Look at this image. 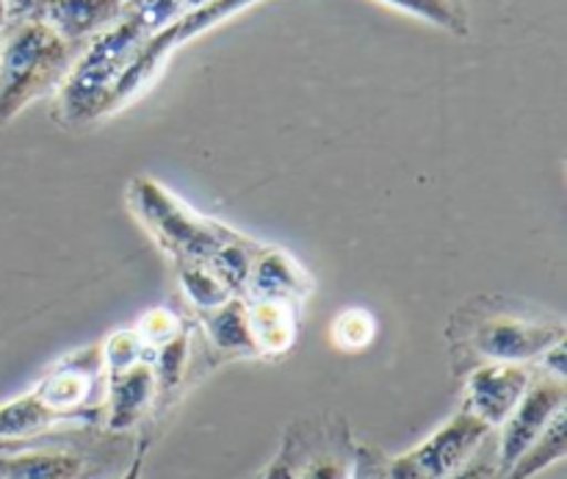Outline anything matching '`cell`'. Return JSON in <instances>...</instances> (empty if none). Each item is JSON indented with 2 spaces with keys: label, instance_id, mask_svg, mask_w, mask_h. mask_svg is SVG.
<instances>
[{
  "label": "cell",
  "instance_id": "obj_1",
  "mask_svg": "<svg viewBox=\"0 0 567 479\" xmlns=\"http://www.w3.org/2000/svg\"><path fill=\"white\" fill-rule=\"evenodd\" d=\"M452 336L482 364H520L535 366L543 353L565 342L567 327L563 319H548L546 314L529 310L526 305L487 303L474 299L452 316Z\"/></svg>",
  "mask_w": 567,
  "mask_h": 479
},
{
  "label": "cell",
  "instance_id": "obj_2",
  "mask_svg": "<svg viewBox=\"0 0 567 479\" xmlns=\"http://www.w3.org/2000/svg\"><path fill=\"white\" fill-rule=\"evenodd\" d=\"M147 39V33L125 14L94 33L59 86L61 120L66 125H89L109 116L111 94Z\"/></svg>",
  "mask_w": 567,
  "mask_h": 479
},
{
  "label": "cell",
  "instance_id": "obj_3",
  "mask_svg": "<svg viewBox=\"0 0 567 479\" xmlns=\"http://www.w3.org/2000/svg\"><path fill=\"white\" fill-rule=\"evenodd\" d=\"M127 205L153 242L169 255L172 264H205L216 249L244 236L221 222L197 214L153 177H133L127 186Z\"/></svg>",
  "mask_w": 567,
  "mask_h": 479
},
{
  "label": "cell",
  "instance_id": "obj_4",
  "mask_svg": "<svg viewBox=\"0 0 567 479\" xmlns=\"http://www.w3.org/2000/svg\"><path fill=\"white\" fill-rule=\"evenodd\" d=\"M72 67V44L44 20H22L0 50V125L31 100L59 89Z\"/></svg>",
  "mask_w": 567,
  "mask_h": 479
},
{
  "label": "cell",
  "instance_id": "obj_5",
  "mask_svg": "<svg viewBox=\"0 0 567 479\" xmlns=\"http://www.w3.org/2000/svg\"><path fill=\"white\" fill-rule=\"evenodd\" d=\"M252 3H258V0H208V3L186 11V14L177 17L175 22H169V26L161 28L158 33H153V37L138 48L136 59L131 61L125 75H122L120 83H116L109 103V116L125 109L133 98H138V94L155 81L161 67L166 64V59H169L181 44L192 42V39L199 37V33L210 31L214 26L225 22L227 17L249 9Z\"/></svg>",
  "mask_w": 567,
  "mask_h": 479
},
{
  "label": "cell",
  "instance_id": "obj_6",
  "mask_svg": "<svg viewBox=\"0 0 567 479\" xmlns=\"http://www.w3.org/2000/svg\"><path fill=\"white\" fill-rule=\"evenodd\" d=\"M487 436H493L491 427L468 408H460L419 447L388 460V479H449Z\"/></svg>",
  "mask_w": 567,
  "mask_h": 479
},
{
  "label": "cell",
  "instance_id": "obj_7",
  "mask_svg": "<svg viewBox=\"0 0 567 479\" xmlns=\"http://www.w3.org/2000/svg\"><path fill=\"white\" fill-rule=\"evenodd\" d=\"M563 408H567L565 380L535 371V380L526 388L520 402L515 405V410L507 416V421L493 432V436H496V458L502 475L518 460V455L546 430L548 421H551Z\"/></svg>",
  "mask_w": 567,
  "mask_h": 479
},
{
  "label": "cell",
  "instance_id": "obj_8",
  "mask_svg": "<svg viewBox=\"0 0 567 479\" xmlns=\"http://www.w3.org/2000/svg\"><path fill=\"white\" fill-rule=\"evenodd\" d=\"M535 380V369L520 364H482L465 383V402L476 419L485 421L493 432L507 421L515 405Z\"/></svg>",
  "mask_w": 567,
  "mask_h": 479
},
{
  "label": "cell",
  "instance_id": "obj_9",
  "mask_svg": "<svg viewBox=\"0 0 567 479\" xmlns=\"http://www.w3.org/2000/svg\"><path fill=\"white\" fill-rule=\"evenodd\" d=\"M313 288V277L291 253L264 244L249 266L244 299H286L302 305Z\"/></svg>",
  "mask_w": 567,
  "mask_h": 479
},
{
  "label": "cell",
  "instance_id": "obj_10",
  "mask_svg": "<svg viewBox=\"0 0 567 479\" xmlns=\"http://www.w3.org/2000/svg\"><path fill=\"white\" fill-rule=\"evenodd\" d=\"M155 405L153 360L105 377V430L125 432L136 427Z\"/></svg>",
  "mask_w": 567,
  "mask_h": 479
},
{
  "label": "cell",
  "instance_id": "obj_11",
  "mask_svg": "<svg viewBox=\"0 0 567 479\" xmlns=\"http://www.w3.org/2000/svg\"><path fill=\"white\" fill-rule=\"evenodd\" d=\"M247 316L258 358H282L297 347L299 305L286 299H247Z\"/></svg>",
  "mask_w": 567,
  "mask_h": 479
},
{
  "label": "cell",
  "instance_id": "obj_12",
  "mask_svg": "<svg viewBox=\"0 0 567 479\" xmlns=\"http://www.w3.org/2000/svg\"><path fill=\"white\" fill-rule=\"evenodd\" d=\"M125 9V0H48L39 20L48 22L64 42L78 44L109 28Z\"/></svg>",
  "mask_w": 567,
  "mask_h": 479
},
{
  "label": "cell",
  "instance_id": "obj_13",
  "mask_svg": "<svg viewBox=\"0 0 567 479\" xmlns=\"http://www.w3.org/2000/svg\"><path fill=\"white\" fill-rule=\"evenodd\" d=\"M199 319H203L205 333H208L210 344L219 355H225V358H258L244 297L227 299L219 308L199 314Z\"/></svg>",
  "mask_w": 567,
  "mask_h": 479
},
{
  "label": "cell",
  "instance_id": "obj_14",
  "mask_svg": "<svg viewBox=\"0 0 567 479\" xmlns=\"http://www.w3.org/2000/svg\"><path fill=\"white\" fill-rule=\"evenodd\" d=\"M64 425H75V421L50 408L33 388L22 397L0 405V441H28V438H37Z\"/></svg>",
  "mask_w": 567,
  "mask_h": 479
},
{
  "label": "cell",
  "instance_id": "obj_15",
  "mask_svg": "<svg viewBox=\"0 0 567 479\" xmlns=\"http://www.w3.org/2000/svg\"><path fill=\"white\" fill-rule=\"evenodd\" d=\"M86 460L66 449L0 455V479H81Z\"/></svg>",
  "mask_w": 567,
  "mask_h": 479
},
{
  "label": "cell",
  "instance_id": "obj_16",
  "mask_svg": "<svg viewBox=\"0 0 567 479\" xmlns=\"http://www.w3.org/2000/svg\"><path fill=\"white\" fill-rule=\"evenodd\" d=\"M567 455V408L559 410L546 430L518 455L513 466L504 471L502 479H535L551 466L563 463Z\"/></svg>",
  "mask_w": 567,
  "mask_h": 479
},
{
  "label": "cell",
  "instance_id": "obj_17",
  "mask_svg": "<svg viewBox=\"0 0 567 479\" xmlns=\"http://www.w3.org/2000/svg\"><path fill=\"white\" fill-rule=\"evenodd\" d=\"M188 364H192V330L188 325L177 336L153 349V371H155V402L166 399L172 391L181 388L186 380Z\"/></svg>",
  "mask_w": 567,
  "mask_h": 479
},
{
  "label": "cell",
  "instance_id": "obj_18",
  "mask_svg": "<svg viewBox=\"0 0 567 479\" xmlns=\"http://www.w3.org/2000/svg\"><path fill=\"white\" fill-rule=\"evenodd\" d=\"M175 272L183 294H186V299L194 305L197 314L219 308L227 299L238 297L205 264H175Z\"/></svg>",
  "mask_w": 567,
  "mask_h": 479
},
{
  "label": "cell",
  "instance_id": "obj_19",
  "mask_svg": "<svg viewBox=\"0 0 567 479\" xmlns=\"http://www.w3.org/2000/svg\"><path fill=\"white\" fill-rule=\"evenodd\" d=\"M103 349V371L105 377L120 375V371L131 369V366L142 364V360H153V349L138 338V333L133 327L127 330H116L100 344Z\"/></svg>",
  "mask_w": 567,
  "mask_h": 479
},
{
  "label": "cell",
  "instance_id": "obj_20",
  "mask_svg": "<svg viewBox=\"0 0 567 479\" xmlns=\"http://www.w3.org/2000/svg\"><path fill=\"white\" fill-rule=\"evenodd\" d=\"M377 322L369 310L349 308L332 322V344L341 353H363L371 342H374Z\"/></svg>",
  "mask_w": 567,
  "mask_h": 479
},
{
  "label": "cell",
  "instance_id": "obj_21",
  "mask_svg": "<svg viewBox=\"0 0 567 479\" xmlns=\"http://www.w3.org/2000/svg\"><path fill=\"white\" fill-rule=\"evenodd\" d=\"M382 3L393 6V9L404 11L410 17L432 22L437 28H446L452 33H465V17L454 0H382Z\"/></svg>",
  "mask_w": 567,
  "mask_h": 479
},
{
  "label": "cell",
  "instance_id": "obj_22",
  "mask_svg": "<svg viewBox=\"0 0 567 479\" xmlns=\"http://www.w3.org/2000/svg\"><path fill=\"white\" fill-rule=\"evenodd\" d=\"M183 327L186 325L181 322V316L172 314L169 308H153L133 325V330L138 333V338H142L150 349H158L161 344H166L172 336H177Z\"/></svg>",
  "mask_w": 567,
  "mask_h": 479
},
{
  "label": "cell",
  "instance_id": "obj_23",
  "mask_svg": "<svg viewBox=\"0 0 567 479\" xmlns=\"http://www.w3.org/2000/svg\"><path fill=\"white\" fill-rule=\"evenodd\" d=\"M449 479H502L496 458V436H487L482 447Z\"/></svg>",
  "mask_w": 567,
  "mask_h": 479
},
{
  "label": "cell",
  "instance_id": "obj_24",
  "mask_svg": "<svg viewBox=\"0 0 567 479\" xmlns=\"http://www.w3.org/2000/svg\"><path fill=\"white\" fill-rule=\"evenodd\" d=\"M293 479H352V460L338 455H316Z\"/></svg>",
  "mask_w": 567,
  "mask_h": 479
},
{
  "label": "cell",
  "instance_id": "obj_25",
  "mask_svg": "<svg viewBox=\"0 0 567 479\" xmlns=\"http://www.w3.org/2000/svg\"><path fill=\"white\" fill-rule=\"evenodd\" d=\"M297 477V444L288 436L277 458L271 460L258 479H293Z\"/></svg>",
  "mask_w": 567,
  "mask_h": 479
},
{
  "label": "cell",
  "instance_id": "obj_26",
  "mask_svg": "<svg viewBox=\"0 0 567 479\" xmlns=\"http://www.w3.org/2000/svg\"><path fill=\"white\" fill-rule=\"evenodd\" d=\"M142 466H144V444L138 447V452H136V458H133L131 469H127L120 479H142Z\"/></svg>",
  "mask_w": 567,
  "mask_h": 479
},
{
  "label": "cell",
  "instance_id": "obj_27",
  "mask_svg": "<svg viewBox=\"0 0 567 479\" xmlns=\"http://www.w3.org/2000/svg\"><path fill=\"white\" fill-rule=\"evenodd\" d=\"M9 22V6H6V0H0V28Z\"/></svg>",
  "mask_w": 567,
  "mask_h": 479
},
{
  "label": "cell",
  "instance_id": "obj_28",
  "mask_svg": "<svg viewBox=\"0 0 567 479\" xmlns=\"http://www.w3.org/2000/svg\"><path fill=\"white\" fill-rule=\"evenodd\" d=\"M116 479H120V477H116Z\"/></svg>",
  "mask_w": 567,
  "mask_h": 479
}]
</instances>
